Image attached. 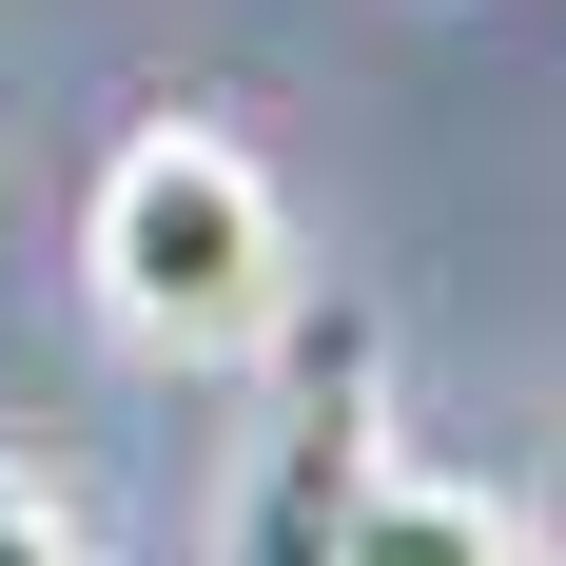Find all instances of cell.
Instances as JSON below:
<instances>
[{
  "instance_id": "obj_1",
  "label": "cell",
  "mask_w": 566,
  "mask_h": 566,
  "mask_svg": "<svg viewBox=\"0 0 566 566\" xmlns=\"http://www.w3.org/2000/svg\"><path fill=\"white\" fill-rule=\"evenodd\" d=\"M78 274H98V333L157 352V371H234V352L293 313V196L254 137L216 117H137L78 196Z\"/></svg>"
},
{
  "instance_id": "obj_2",
  "label": "cell",
  "mask_w": 566,
  "mask_h": 566,
  "mask_svg": "<svg viewBox=\"0 0 566 566\" xmlns=\"http://www.w3.org/2000/svg\"><path fill=\"white\" fill-rule=\"evenodd\" d=\"M254 352H274V391H254V450H234L216 566H352V509L391 469V333L352 293H293Z\"/></svg>"
},
{
  "instance_id": "obj_3",
  "label": "cell",
  "mask_w": 566,
  "mask_h": 566,
  "mask_svg": "<svg viewBox=\"0 0 566 566\" xmlns=\"http://www.w3.org/2000/svg\"><path fill=\"white\" fill-rule=\"evenodd\" d=\"M352 566H527V527L450 469H371V509H352Z\"/></svg>"
},
{
  "instance_id": "obj_4",
  "label": "cell",
  "mask_w": 566,
  "mask_h": 566,
  "mask_svg": "<svg viewBox=\"0 0 566 566\" xmlns=\"http://www.w3.org/2000/svg\"><path fill=\"white\" fill-rule=\"evenodd\" d=\"M0 566H98V527H78V489L40 450H0Z\"/></svg>"
}]
</instances>
